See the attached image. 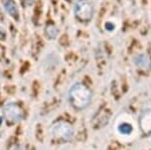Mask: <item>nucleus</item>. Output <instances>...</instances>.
I'll return each instance as SVG.
<instances>
[{"label": "nucleus", "instance_id": "nucleus-1", "mask_svg": "<svg viewBox=\"0 0 151 150\" xmlns=\"http://www.w3.org/2000/svg\"><path fill=\"white\" fill-rule=\"evenodd\" d=\"M93 93L84 83L75 84L69 92V102L76 110H84L91 104Z\"/></svg>", "mask_w": 151, "mask_h": 150}, {"label": "nucleus", "instance_id": "nucleus-2", "mask_svg": "<svg viewBox=\"0 0 151 150\" xmlns=\"http://www.w3.org/2000/svg\"><path fill=\"white\" fill-rule=\"evenodd\" d=\"M50 134L58 141L70 142L75 136V130L70 123L65 120H58L50 125Z\"/></svg>", "mask_w": 151, "mask_h": 150}, {"label": "nucleus", "instance_id": "nucleus-3", "mask_svg": "<svg viewBox=\"0 0 151 150\" xmlns=\"http://www.w3.org/2000/svg\"><path fill=\"white\" fill-rule=\"evenodd\" d=\"M3 118L10 125L17 124L24 118V112L22 108L16 103H7L3 107Z\"/></svg>", "mask_w": 151, "mask_h": 150}, {"label": "nucleus", "instance_id": "nucleus-4", "mask_svg": "<svg viewBox=\"0 0 151 150\" xmlns=\"http://www.w3.org/2000/svg\"><path fill=\"white\" fill-rule=\"evenodd\" d=\"M75 15L82 22H89L93 18L94 9L89 0H78L75 4Z\"/></svg>", "mask_w": 151, "mask_h": 150}, {"label": "nucleus", "instance_id": "nucleus-5", "mask_svg": "<svg viewBox=\"0 0 151 150\" xmlns=\"http://www.w3.org/2000/svg\"><path fill=\"white\" fill-rule=\"evenodd\" d=\"M139 128L144 136L151 137V110L143 112L139 117Z\"/></svg>", "mask_w": 151, "mask_h": 150}, {"label": "nucleus", "instance_id": "nucleus-6", "mask_svg": "<svg viewBox=\"0 0 151 150\" xmlns=\"http://www.w3.org/2000/svg\"><path fill=\"white\" fill-rule=\"evenodd\" d=\"M135 66L142 72H148L151 70V57L148 55L142 54L134 59Z\"/></svg>", "mask_w": 151, "mask_h": 150}, {"label": "nucleus", "instance_id": "nucleus-7", "mask_svg": "<svg viewBox=\"0 0 151 150\" xmlns=\"http://www.w3.org/2000/svg\"><path fill=\"white\" fill-rule=\"evenodd\" d=\"M3 6L5 10L12 18H14L16 21L19 20V10L16 3L13 0H5L3 1Z\"/></svg>", "mask_w": 151, "mask_h": 150}, {"label": "nucleus", "instance_id": "nucleus-8", "mask_svg": "<svg viewBox=\"0 0 151 150\" xmlns=\"http://www.w3.org/2000/svg\"><path fill=\"white\" fill-rule=\"evenodd\" d=\"M118 131L122 135H129L133 131V128L129 123H121L118 126Z\"/></svg>", "mask_w": 151, "mask_h": 150}, {"label": "nucleus", "instance_id": "nucleus-9", "mask_svg": "<svg viewBox=\"0 0 151 150\" xmlns=\"http://www.w3.org/2000/svg\"><path fill=\"white\" fill-rule=\"evenodd\" d=\"M58 28L53 24H48L45 27V33L50 38H55L58 35Z\"/></svg>", "mask_w": 151, "mask_h": 150}, {"label": "nucleus", "instance_id": "nucleus-10", "mask_svg": "<svg viewBox=\"0 0 151 150\" xmlns=\"http://www.w3.org/2000/svg\"><path fill=\"white\" fill-rule=\"evenodd\" d=\"M105 27H106V29L107 30H109V31H112L115 28V25H114L113 23H111V22H107L106 23V25H105Z\"/></svg>", "mask_w": 151, "mask_h": 150}, {"label": "nucleus", "instance_id": "nucleus-11", "mask_svg": "<svg viewBox=\"0 0 151 150\" xmlns=\"http://www.w3.org/2000/svg\"><path fill=\"white\" fill-rule=\"evenodd\" d=\"M7 150H20V145L18 144H11L10 146L8 147Z\"/></svg>", "mask_w": 151, "mask_h": 150}, {"label": "nucleus", "instance_id": "nucleus-12", "mask_svg": "<svg viewBox=\"0 0 151 150\" xmlns=\"http://www.w3.org/2000/svg\"><path fill=\"white\" fill-rule=\"evenodd\" d=\"M35 0H22V3L24 4L25 6H30L35 3Z\"/></svg>", "mask_w": 151, "mask_h": 150}, {"label": "nucleus", "instance_id": "nucleus-13", "mask_svg": "<svg viewBox=\"0 0 151 150\" xmlns=\"http://www.w3.org/2000/svg\"><path fill=\"white\" fill-rule=\"evenodd\" d=\"M2 123H3V118H2L1 116H0V126L2 125Z\"/></svg>", "mask_w": 151, "mask_h": 150}, {"label": "nucleus", "instance_id": "nucleus-14", "mask_svg": "<svg viewBox=\"0 0 151 150\" xmlns=\"http://www.w3.org/2000/svg\"><path fill=\"white\" fill-rule=\"evenodd\" d=\"M65 1H68V2H72L73 0H65Z\"/></svg>", "mask_w": 151, "mask_h": 150}]
</instances>
